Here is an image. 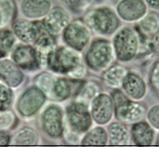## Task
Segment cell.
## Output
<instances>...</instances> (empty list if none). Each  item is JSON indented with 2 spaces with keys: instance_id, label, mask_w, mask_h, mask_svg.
<instances>
[{
  "instance_id": "cell-16",
  "label": "cell",
  "mask_w": 159,
  "mask_h": 147,
  "mask_svg": "<svg viewBox=\"0 0 159 147\" xmlns=\"http://www.w3.org/2000/svg\"><path fill=\"white\" fill-rule=\"evenodd\" d=\"M145 108L140 103L126 102L122 105L116 107V116L117 118L126 122L138 121L143 117Z\"/></svg>"
},
{
  "instance_id": "cell-4",
  "label": "cell",
  "mask_w": 159,
  "mask_h": 147,
  "mask_svg": "<svg viewBox=\"0 0 159 147\" xmlns=\"http://www.w3.org/2000/svg\"><path fill=\"white\" fill-rule=\"evenodd\" d=\"M112 60V48L106 40H97L91 45L86 55L89 66L95 71H100L108 65Z\"/></svg>"
},
{
  "instance_id": "cell-8",
  "label": "cell",
  "mask_w": 159,
  "mask_h": 147,
  "mask_svg": "<svg viewBox=\"0 0 159 147\" xmlns=\"http://www.w3.org/2000/svg\"><path fill=\"white\" fill-rule=\"evenodd\" d=\"M64 39L72 48L81 51L89 42V34L83 24L79 22H74L65 27Z\"/></svg>"
},
{
  "instance_id": "cell-28",
  "label": "cell",
  "mask_w": 159,
  "mask_h": 147,
  "mask_svg": "<svg viewBox=\"0 0 159 147\" xmlns=\"http://www.w3.org/2000/svg\"><path fill=\"white\" fill-rule=\"evenodd\" d=\"M38 84L39 86L40 87V88L46 91V92H48V91H52V88H53V85H54V81L52 80L49 75L48 74H42L40 75L39 78H38Z\"/></svg>"
},
{
  "instance_id": "cell-17",
  "label": "cell",
  "mask_w": 159,
  "mask_h": 147,
  "mask_svg": "<svg viewBox=\"0 0 159 147\" xmlns=\"http://www.w3.org/2000/svg\"><path fill=\"white\" fill-rule=\"evenodd\" d=\"M50 7L49 0H24L22 4V12L28 18L38 19L47 15Z\"/></svg>"
},
{
  "instance_id": "cell-7",
  "label": "cell",
  "mask_w": 159,
  "mask_h": 147,
  "mask_svg": "<svg viewBox=\"0 0 159 147\" xmlns=\"http://www.w3.org/2000/svg\"><path fill=\"white\" fill-rule=\"evenodd\" d=\"M12 58L21 69L34 71L39 67L41 57L36 49L30 45H21L15 48Z\"/></svg>"
},
{
  "instance_id": "cell-1",
  "label": "cell",
  "mask_w": 159,
  "mask_h": 147,
  "mask_svg": "<svg viewBox=\"0 0 159 147\" xmlns=\"http://www.w3.org/2000/svg\"><path fill=\"white\" fill-rule=\"evenodd\" d=\"M13 29L15 36L24 43L34 44L39 47H49L55 43L53 35L44 21L18 20L14 23Z\"/></svg>"
},
{
  "instance_id": "cell-10",
  "label": "cell",
  "mask_w": 159,
  "mask_h": 147,
  "mask_svg": "<svg viewBox=\"0 0 159 147\" xmlns=\"http://www.w3.org/2000/svg\"><path fill=\"white\" fill-rule=\"evenodd\" d=\"M43 129L51 137H58L63 133V114L57 106H49L42 117Z\"/></svg>"
},
{
  "instance_id": "cell-29",
  "label": "cell",
  "mask_w": 159,
  "mask_h": 147,
  "mask_svg": "<svg viewBox=\"0 0 159 147\" xmlns=\"http://www.w3.org/2000/svg\"><path fill=\"white\" fill-rule=\"evenodd\" d=\"M97 93H98V88L96 87V85L93 83H89L88 85H86L82 88L80 96L82 98H84L85 100H89V99L93 98Z\"/></svg>"
},
{
  "instance_id": "cell-23",
  "label": "cell",
  "mask_w": 159,
  "mask_h": 147,
  "mask_svg": "<svg viewBox=\"0 0 159 147\" xmlns=\"http://www.w3.org/2000/svg\"><path fill=\"white\" fill-rule=\"evenodd\" d=\"M15 43V34L9 29L0 30V58L5 57Z\"/></svg>"
},
{
  "instance_id": "cell-18",
  "label": "cell",
  "mask_w": 159,
  "mask_h": 147,
  "mask_svg": "<svg viewBox=\"0 0 159 147\" xmlns=\"http://www.w3.org/2000/svg\"><path fill=\"white\" fill-rule=\"evenodd\" d=\"M125 92L134 99L142 98L146 92V85L142 79L135 74H128L123 81Z\"/></svg>"
},
{
  "instance_id": "cell-6",
  "label": "cell",
  "mask_w": 159,
  "mask_h": 147,
  "mask_svg": "<svg viewBox=\"0 0 159 147\" xmlns=\"http://www.w3.org/2000/svg\"><path fill=\"white\" fill-rule=\"evenodd\" d=\"M46 101L43 91L31 88L24 92L18 102V110L23 116H32L40 109Z\"/></svg>"
},
{
  "instance_id": "cell-20",
  "label": "cell",
  "mask_w": 159,
  "mask_h": 147,
  "mask_svg": "<svg viewBox=\"0 0 159 147\" xmlns=\"http://www.w3.org/2000/svg\"><path fill=\"white\" fill-rule=\"evenodd\" d=\"M109 136L114 145H123L129 138V131L126 126L121 123H114L109 127Z\"/></svg>"
},
{
  "instance_id": "cell-14",
  "label": "cell",
  "mask_w": 159,
  "mask_h": 147,
  "mask_svg": "<svg viewBox=\"0 0 159 147\" xmlns=\"http://www.w3.org/2000/svg\"><path fill=\"white\" fill-rule=\"evenodd\" d=\"M82 82L80 80H71L66 79H59L54 82L52 88V94L59 100L66 98L80 93L82 88Z\"/></svg>"
},
{
  "instance_id": "cell-9",
  "label": "cell",
  "mask_w": 159,
  "mask_h": 147,
  "mask_svg": "<svg viewBox=\"0 0 159 147\" xmlns=\"http://www.w3.org/2000/svg\"><path fill=\"white\" fill-rule=\"evenodd\" d=\"M67 117L72 128L78 132H84L91 126V118L87 106L81 103L71 104L67 109Z\"/></svg>"
},
{
  "instance_id": "cell-3",
  "label": "cell",
  "mask_w": 159,
  "mask_h": 147,
  "mask_svg": "<svg viewBox=\"0 0 159 147\" xmlns=\"http://www.w3.org/2000/svg\"><path fill=\"white\" fill-rule=\"evenodd\" d=\"M114 45L117 57L122 61H130L137 53V35L130 28H124L117 33Z\"/></svg>"
},
{
  "instance_id": "cell-15",
  "label": "cell",
  "mask_w": 159,
  "mask_h": 147,
  "mask_svg": "<svg viewBox=\"0 0 159 147\" xmlns=\"http://www.w3.org/2000/svg\"><path fill=\"white\" fill-rule=\"evenodd\" d=\"M44 22L51 34L56 35L60 33L68 25L69 16L63 8L57 6L51 10Z\"/></svg>"
},
{
  "instance_id": "cell-37",
  "label": "cell",
  "mask_w": 159,
  "mask_h": 147,
  "mask_svg": "<svg viewBox=\"0 0 159 147\" xmlns=\"http://www.w3.org/2000/svg\"><path fill=\"white\" fill-rule=\"evenodd\" d=\"M0 21H1V16H0Z\"/></svg>"
},
{
  "instance_id": "cell-25",
  "label": "cell",
  "mask_w": 159,
  "mask_h": 147,
  "mask_svg": "<svg viewBox=\"0 0 159 147\" xmlns=\"http://www.w3.org/2000/svg\"><path fill=\"white\" fill-rule=\"evenodd\" d=\"M13 101V93L11 89L4 85H0V110H7Z\"/></svg>"
},
{
  "instance_id": "cell-34",
  "label": "cell",
  "mask_w": 159,
  "mask_h": 147,
  "mask_svg": "<svg viewBox=\"0 0 159 147\" xmlns=\"http://www.w3.org/2000/svg\"><path fill=\"white\" fill-rule=\"evenodd\" d=\"M10 142L9 134L0 131V145H7Z\"/></svg>"
},
{
  "instance_id": "cell-31",
  "label": "cell",
  "mask_w": 159,
  "mask_h": 147,
  "mask_svg": "<svg viewBox=\"0 0 159 147\" xmlns=\"http://www.w3.org/2000/svg\"><path fill=\"white\" fill-rule=\"evenodd\" d=\"M113 96H114V99H115V102H116V107L122 105L124 103L128 102L129 100L125 97V96L123 95V93L121 91H115L114 94H113Z\"/></svg>"
},
{
  "instance_id": "cell-22",
  "label": "cell",
  "mask_w": 159,
  "mask_h": 147,
  "mask_svg": "<svg viewBox=\"0 0 159 147\" xmlns=\"http://www.w3.org/2000/svg\"><path fill=\"white\" fill-rule=\"evenodd\" d=\"M107 142V134L106 130L102 128H96L93 130L89 131L84 136L82 140L83 145H103Z\"/></svg>"
},
{
  "instance_id": "cell-26",
  "label": "cell",
  "mask_w": 159,
  "mask_h": 147,
  "mask_svg": "<svg viewBox=\"0 0 159 147\" xmlns=\"http://www.w3.org/2000/svg\"><path fill=\"white\" fill-rule=\"evenodd\" d=\"M156 14H151L148 15L142 22V26L146 30L149 32H154L159 28V17Z\"/></svg>"
},
{
  "instance_id": "cell-30",
  "label": "cell",
  "mask_w": 159,
  "mask_h": 147,
  "mask_svg": "<svg viewBox=\"0 0 159 147\" xmlns=\"http://www.w3.org/2000/svg\"><path fill=\"white\" fill-rule=\"evenodd\" d=\"M148 119L154 127L159 128V105L152 108L148 113Z\"/></svg>"
},
{
  "instance_id": "cell-36",
  "label": "cell",
  "mask_w": 159,
  "mask_h": 147,
  "mask_svg": "<svg viewBox=\"0 0 159 147\" xmlns=\"http://www.w3.org/2000/svg\"><path fill=\"white\" fill-rule=\"evenodd\" d=\"M157 145H159V136L158 138H157Z\"/></svg>"
},
{
  "instance_id": "cell-2",
  "label": "cell",
  "mask_w": 159,
  "mask_h": 147,
  "mask_svg": "<svg viewBox=\"0 0 159 147\" xmlns=\"http://www.w3.org/2000/svg\"><path fill=\"white\" fill-rule=\"evenodd\" d=\"M47 63L55 72L68 73L79 66L80 57L72 49L61 46L51 50L47 56Z\"/></svg>"
},
{
  "instance_id": "cell-32",
  "label": "cell",
  "mask_w": 159,
  "mask_h": 147,
  "mask_svg": "<svg viewBox=\"0 0 159 147\" xmlns=\"http://www.w3.org/2000/svg\"><path fill=\"white\" fill-rule=\"evenodd\" d=\"M13 120L12 113H4L0 114V129L9 126Z\"/></svg>"
},
{
  "instance_id": "cell-19",
  "label": "cell",
  "mask_w": 159,
  "mask_h": 147,
  "mask_svg": "<svg viewBox=\"0 0 159 147\" xmlns=\"http://www.w3.org/2000/svg\"><path fill=\"white\" fill-rule=\"evenodd\" d=\"M132 138L138 145H149L154 138V131L146 122H139L132 127Z\"/></svg>"
},
{
  "instance_id": "cell-27",
  "label": "cell",
  "mask_w": 159,
  "mask_h": 147,
  "mask_svg": "<svg viewBox=\"0 0 159 147\" xmlns=\"http://www.w3.org/2000/svg\"><path fill=\"white\" fill-rule=\"evenodd\" d=\"M14 6L11 0H0V16L1 19H9V16L13 14Z\"/></svg>"
},
{
  "instance_id": "cell-21",
  "label": "cell",
  "mask_w": 159,
  "mask_h": 147,
  "mask_svg": "<svg viewBox=\"0 0 159 147\" xmlns=\"http://www.w3.org/2000/svg\"><path fill=\"white\" fill-rule=\"evenodd\" d=\"M127 71L122 66H114L104 74V80L110 87H119L123 84Z\"/></svg>"
},
{
  "instance_id": "cell-12",
  "label": "cell",
  "mask_w": 159,
  "mask_h": 147,
  "mask_svg": "<svg viewBox=\"0 0 159 147\" xmlns=\"http://www.w3.org/2000/svg\"><path fill=\"white\" fill-rule=\"evenodd\" d=\"M0 80L8 87L17 88L23 80V74L15 62L2 60L0 61Z\"/></svg>"
},
{
  "instance_id": "cell-33",
  "label": "cell",
  "mask_w": 159,
  "mask_h": 147,
  "mask_svg": "<svg viewBox=\"0 0 159 147\" xmlns=\"http://www.w3.org/2000/svg\"><path fill=\"white\" fill-rule=\"evenodd\" d=\"M152 82H153V84L157 88H159V62L157 63V65H156L154 71H153V73H152Z\"/></svg>"
},
{
  "instance_id": "cell-11",
  "label": "cell",
  "mask_w": 159,
  "mask_h": 147,
  "mask_svg": "<svg viewBox=\"0 0 159 147\" xmlns=\"http://www.w3.org/2000/svg\"><path fill=\"white\" fill-rule=\"evenodd\" d=\"M114 110L113 101L107 95H99L94 99L91 107V113L95 121L99 124H106L112 117Z\"/></svg>"
},
{
  "instance_id": "cell-35",
  "label": "cell",
  "mask_w": 159,
  "mask_h": 147,
  "mask_svg": "<svg viewBox=\"0 0 159 147\" xmlns=\"http://www.w3.org/2000/svg\"><path fill=\"white\" fill-rule=\"evenodd\" d=\"M149 6L159 10V0H146Z\"/></svg>"
},
{
  "instance_id": "cell-24",
  "label": "cell",
  "mask_w": 159,
  "mask_h": 147,
  "mask_svg": "<svg viewBox=\"0 0 159 147\" xmlns=\"http://www.w3.org/2000/svg\"><path fill=\"white\" fill-rule=\"evenodd\" d=\"M38 141V135L30 128H23L17 133L15 143L17 145H34Z\"/></svg>"
},
{
  "instance_id": "cell-13",
  "label": "cell",
  "mask_w": 159,
  "mask_h": 147,
  "mask_svg": "<svg viewBox=\"0 0 159 147\" xmlns=\"http://www.w3.org/2000/svg\"><path fill=\"white\" fill-rule=\"evenodd\" d=\"M117 11L126 21H135L145 15L147 7L142 0H123L119 3Z\"/></svg>"
},
{
  "instance_id": "cell-5",
  "label": "cell",
  "mask_w": 159,
  "mask_h": 147,
  "mask_svg": "<svg viewBox=\"0 0 159 147\" xmlns=\"http://www.w3.org/2000/svg\"><path fill=\"white\" fill-rule=\"evenodd\" d=\"M89 23L97 31L103 34L113 33L119 25L115 13L109 8H98L89 17Z\"/></svg>"
}]
</instances>
